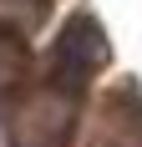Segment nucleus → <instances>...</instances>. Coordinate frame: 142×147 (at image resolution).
<instances>
[{
	"mask_svg": "<svg viewBox=\"0 0 142 147\" xmlns=\"http://www.w3.org/2000/svg\"><path fill=\"white\" fill-rule=\"evenodd\" d=\"M71 122H76V96L61 91V81H56V86L36 91V96L15 112L10 137H15V147H66Z\"/></svg>",
	"mask_w": 142,
	"mask_h": 147,
	"instance_id": "obj_1",
	"label": "nucleus"
},
{
	"mask_svg": "<svg viewBox=\"0 0 142 147\" xmlns=\"http://www.w3.org/2000/svg\"><path fill=\"white\" fill-rule=\"evenodd\" d=\"M15 76H26V41L10 26H0V86H10Z\"/></svg>",
	"mask_w": 142,
	"mask_h": 147,
	"instance_id": "obj_3",
	"label": "nucleus"
},
{
	"mask_svg": "<svg viewBox=\"0 0 142 147\" xmlns=\"http://www.w3.org/2000/svg\"><path fill=\"white\" fill-rule=\"evenodd\" d=\"M51 66H56V81H66V86H81L91 71L107 66V36H101L97 15H71L61 26L56 46H51Z\"/></svg>",
	"mask_w": 142,
	"mask_h": 147,
	"instance_id": "obj_2",
	"label": "nucleus"
}]
</instances>
